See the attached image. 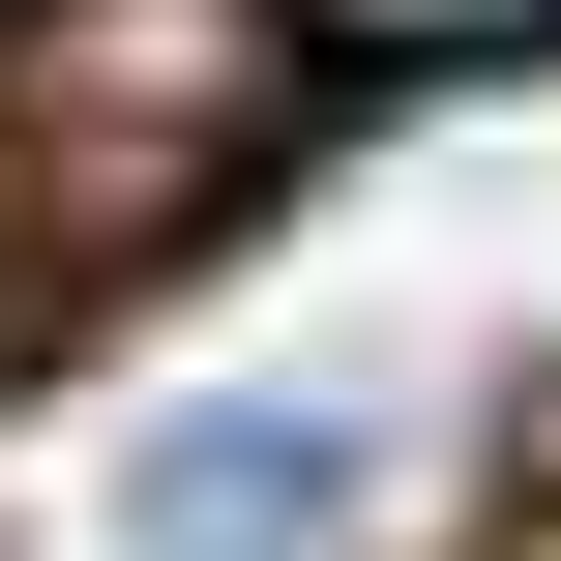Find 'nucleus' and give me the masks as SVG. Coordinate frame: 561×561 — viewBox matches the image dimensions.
<instances>
[{"label":"nucleus","mask_w":561,"mask_h":561,"mask_svg":"<svg viewBox=\"0 0 561 561\" xmlns=\"http://www.w3.org/2000/svg\"><path fill=\"white\" fill-rule=\"evenodd\" d=\"M118 533H148V561H296V533H355V414H178V444L118 473Z\"/></svg>","instance_id":"nucleus-1"},{"label":"nucleus","mask_w":561,"mask_h":561,"mask_svg":"<svg viewBox=\"0 0 561 561\" xmlns=\"http://www.w3.org/2000/svg\"><path fill=\"white\" fill-rule=\"evenodd\" d=\"M296 30H325V59H533L561 0H296Z\"/></svg>","instance_id":"nucleus-2"}]
</instances>
